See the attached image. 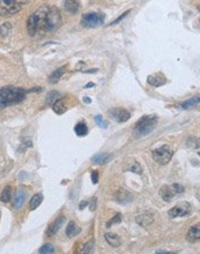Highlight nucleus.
<instances>
[{"label":"nucleus","mask_w":200,"mask_h":254,"mask_svg":"<svg viewBox=\"0 0 200 254\" xmlns=\"http://www.w3.org/2000/svg\"><path fill=\"white\" fill-rule=\"evenodd\" d=\"M172 155H174V151L167 144H164V146H162L161 148L155 149L153 151V158H154V161L156 163L161 164V165L168 164L170 162Z\"/></svg>","instance_id":"obj_6"},{"label":"nucleus","mask_w":200,"mask_h":254,"mask_svg":"<svg viewBox=\"0 0 200 254\" xmlns=\"http://www.w3.org/2000/svg\"><path fill=\"white\" fill-rule=\"evenodd\" d=\"M58 96H60V94H59L58 91H51V92H49L48 94V98H46V103L48 104H53L57 99H59Z\"/></svg>","instance_id":"obj_29"},{"label":"nucleus","mask_w":200,"mask_h":254,"mask_svg":"<svg viewBox=\"0 0 200 254\" xmlns=\"http://www.w3.org/2000/svg\"><path fill=\"white\" fill-rule=\"evenodd\" d=\"M91 180H93L94 184H97V182H98V173H97V171H93V173H91Z\"/></svg>","instance_id":"obj_34"},{"label":"nucleus","mask_w":200,"mask_h":254,"mask_svg":"<svg viewBox=\"0 0 200 254\" xmlns=\"http://www.w3.org/2000/svg\"><path fill=\"white\" fill-rule=\"evenodd\" d=\"M105 240L109 243L111 246L113 247H118L120 245V238L116 235V233H107L105 235Z\"/></svg>","instance_id":"obj_21"},{"label":"nucleus","mask_w":200,"mask_h":254,"mask_svg":"<svg viewBox=\"0 0 200 254\" xmlns=\"http://www.w3.org/2000/svg\"><path fill=\"white\" fill-rule=\"evenodd\" d=\"M183 192H184V187L182 185H179V184H172L170 186L163 185L161 189H160V196L164 201L169 202L172 200V198L175 195H177L179 193H183Z\"/></svg>","instance_id":"obj_8"},{"label":"nucleus","mask_w":200,"mask_h":254,"mask_svg":"<svg viewBox=\"0 0 200 254\" xmlns=\"http://www.w3.org/2000/svg\"><path fill=\"white\" fill-rule=\"evenodd\" d=\"M147 82L149 85H154V87H161V85L167 83V79H166L163 73H155V74L149 75L148 79H147Z\"/></svg>","instance_id":"obj_11"},{"label":"nucleus","mask_w":200,"mask_h":254,"mask_svg":"<svg viewBox=\"0 0 200 254\" xmlns=\"http://www.w3.org/2000/svg\"><path fill=\"white\" fill-rule=\"evenodd\" d=\"M64 221H65V217L64 216H60V217L57 218L54 222H52L51 224L49 225L48 230H46V235L49 236V237H52V236L56 235L59 230H60L61 225L64 224Z\"/></svg>","instance_id":"obj_13"},{"label":"nucleus","mask_w":200,"mask_h":254,"mask_svg":"<svg viewBox=\"0 0 200 254\" xmlns=\"http://www.w3.org/2000/svg\"><path fill=\"white\" fill-rule=\"evenodd\" d=\"M108 116L117 123H125L131 117V113L123 108H113L108 111Z\"/></svg>","instance_id":"obj_10"},{"label":"nucleus","mask_w":200,"mask_h":254,"mask_svg":"<svg viewBox=\"0 0 200 254\" xmlns=\"http://www.w3.org/2000/svg\"><path fill=\"white\" fill-rule=\"evenodd\" d=\"M52 109H53V111H54L57 114H63V113H65L66 110H67L66 106H65L64 99H63V98L57 99V101L52 104Z\"/></svg>","instance_id":"obj_19"},{"label":"nucleus","mask_w":200,"mask_h":254,"mask_svg":"<svg viewBox=\"0 0 200 254\" xmlns=\"http://www.w3.org/2000/svg\"><path fill=\"white\" fill-rule=\"evenodd\" d=\"M27 90L22 88L5 87L0 90V109L13 104H18L26 98Z\"/></svg>","instance_id":"obj_2"},{"label":"nucleus","mask_w":200,"mask_h":254,"mask_svg":"<svg viewBox=\"0 0 200 254\" xmlns=\"http://www.w3.org/2000/svg\"><path fill=\"white\" fill-rule=\"evenodd\" d=\"M49 8H50V6L43 5V6L39 7L38 9H36L28 18L27 29H28V33H29L30 36H35L38 31H43L46 15H48V12H49Z\"/></svg>","instance_id":"obj_1"},{"label":"nucleus","mask_w":200,"mask_h":254,"mask_svg":"<svg viewBox=\"0 0 200 254\" xmlns=\"http://www.w3.org/2000/svg\"><path fill=\"white\" fill-rule=\"evenodd\" d=\"M122 217H123V216H122V214H117V215L115 216L113 218H111V220H110V221L108 222V223H107V227H108V228H110V227H111L112 224H116V223H120V222H122Z\"/></svg>","instance_id":"obj_31"},{"label":"nucleus","mask_w":200,"mask_h":254,"mask_svg":"<svg viewBox=\"0 0 200 254\" xmlns=\"http://www.w3.org/2000/svg\"><path fill=\"white\" fill-rule=\"evenodd\" d=\"M53 252H54V247L51 244H45L39 248V254H53Z\"/></svg>","instance_id":"obj_30"},{"label":"nucleus","mask_w":200,"mask_h":254,"mask_svg":"<svg viewBox=\"0 0 200 254\" xmlns=\"http://www.w3.org/2000/svg\"><path fill=\"white\" fill-rule=\"evenodd\" d=\"M22 8V2L15 0H1L0 1V15L1 16H11L18 13Z\"/></svg>","instance_id":"obj_7"},{"label":"nucleus","mask_w":200,"mask_h":254,"mask_svg":"<svg viewBox=\"0 0 200 254\" xmlns=\"http://www.w3.org/2000/svg\"><path fill=\"white\" fill-rule=\"evenodd\" d=\"M84 103H87V104H89V103H91V101H90V98H88V97H84Z\"/></svg>","instance_id":"obj_37"},{"label":"nucleus","mask_w":200,"mask_h":254,"mask_svg":"<svg viewBox=\"0 0 200 254\" xmlns=\"http://www.w3.org/2000/svg\"><path fill=\"white\" fill-rule=\"evenodd\" d=\"M110 158H111V156H110L109 154H107V153H100V154H97V155H95V156L93 157V163L105 164L109 162Z\"/></svg>","instance_id":"obj_18"},{"label":"nucleus","mask_w":200,"mask_h":254,"mask_svg":"<svg viewBox=\"0 0 200 254\" xmlns=\"http://www.w3.org/2000/svg\"><path fill=\"white\" fill-rule=\"evenodd\" d=\"M157 124V117L155 114L150 116H143L141 119H139L136 121L133 133L136 137H145L149 134L152 130L155 128V126Z\"/></svg>","instance_id":"obj_3"},{"label":"nucleus","mask_w":200,"mask_h":254,"mask_svg":"<svg viewBox=\"0 0 200 254\" xmlns=\"http://www.w3.org/2000/svg\"><path fill=\"white\" fill-rule=\"evenodd\" d=\"M42 201H43V195H42V194H35V195L30 199L29 207H30L31 210H34V209H36L39 204L42 203Z\"/></svg>","instance_id":"obj_23"},{"label":"nucleus","mask_w":200,"mask_h":254,"mask_svg":"<svg viewBox=\"0 0 200 254\" xmlns=\"http://www.w3.org/2000/svg\"><path fill=\"white\" fill-rule=\"evenodd\" d=\"M191 204L186 201H182L178 202L175 207L170 209L168 211L169 216L171 218H176V217H183V216H187L190 215L191 213Z\"/></svg>","instance_id":"obj_9"},{"label":"nucleus","mask_w":200,"mask_h":254,"mask_svg":"<svg viewBox=\"0 0 200 254\" xmlns=\"http://www.w3.org/2000/svg\"><path fill=\"white\" fill-rule=\"evenodd\" d=\"M74 130L79 137H84L87 133H88V128H87V125L86 123H79V124L75 125L74 127Z\"/></svg>","instance_id":"obj_24"},{"label":"nucleus","mask_w":200,"mask_h":254,"mask_svg":"<svg viewBox=\"0 0 200 254\" xmlns=\"http://www.w3.org/2000/svg\"><path fill=\"white\" fill-rule=\"evenodd\" d=\"M64 6H65V9H66L68 13L74 14L75 12H77V9H79V7H80V4H79V1L67 0V1H65L64 2Z\"/></svg>","instance_id":"obj_20"},{"label":"nucleus","mask_w":200,"mask_h":254,"mask_svg":"<svg viewBox=\"0 0 200 254\" xmlns=\"http://www.w3.org/2000/svg\"><path fill=\"white\" fill-rule=\"evenodd\" d=\"M104 16L103 13H95V12H89L86 13L81 19L82 26L86 28H97V27L102 26L104 23Z\"/></svg>","instance_id":"obj_5"},{"label":"nucleus","mask_w":200,"mask_h":254,"mask_svg":"<svg viewBox=\"0 0 200 254\" xmlns=\"http://www.w3.org/2000/svg\"><path fill=\"white\" fill-rule=\"evenodd\" d=\"M87 206H88V201H81L79 207H80V209H84V207H87Z\"/></svg>","instance_id":"obj_35"},{"label":"nucleus","mask_w":200,"mask_h":254,"mask_svg":"<svg viewBox=\"0 0 200 254\" xmlns=\"http://www.w3.org/2000/svg\"><path fill=\"white\" fill-rule=\"evenodd\" d=\"M81 232V229L80 227H77V224L74 221H71L68 224H67V228H66V235L68 237H75L79 233Z\"/></svg>","instance_id":"obj_16"},{"label":"nucleus","mask_w":200,"mask_h":254,"mask_svg":"<svg viewBox=\"0 0 200 254\" xmlns=\"http://www.w3.org/2000/svg\"><path fill=\"white\" fill-rule=\"evenodd\" d=\"M129 13H130V11H126V12H125V13H124L123 15H120L119 18H117V19L115 20V21H113V22H112L111 24H117L118 22H120V21H122V20H123L124 18H125V16H126V15H127V14H129Z\"/></svg>","instance_id":"obj_33"},{"label":"nucleus","mask_w":200,"mask_h":254,"mask_svg":"<svg viewBox=\"0 0 200 254\" xmlns=\"http://www.w3.org/2000/svg\"><path fill=\"white\" fill-rule=\"evenodd\" d=\"M12 29H13L12 23H9V22H5V23H2V24L0 26V35H1L2 37H5V36H7V35H9V34H11Z\"/></svg>","instance_id":"obj_26"},{"label":"nucleus","mask_w":200,"mask_h":254,"mask_svg":"<svg viewBox=\"0 0 200 254\" xmlns=\"http://www.w3.org/2000/svg\"><path fill=\"white\" fill-rule=\"evenodd\" d=\"M156 254H175V253H172V252H163V251H160V252H157Z\"/></svg>","instance_id":"obj_38"},{"label":"nucleus","mask_w":200,"mask_h":254,"mask_svg":"<svg viewBox=\"0 0 200 254\" xmlns=\"http://www.w3.org/2000/svg\"><path fill=\"white\" fill-rule=\"evenodd\" d=\"M61 22H63V19H61L60 11L57 7L50 6L48 15H46L43 31H54V30H57L59 27L61 26Z\"/></svg>","instance_id":"obj_4"},{"label":"nucleus","mask_w":200,"mask_h":254,"mask_svg":"<svg viewBox=\"0 0 200 254\" xmlns=\"http://www.w3.org/2000/svg\"><path fill=\"white\" fill-rule=\"evenodd\" d=\"M93 249H94V240H90L87 244H84V246H82L79 254H91Z\"/></svg>","instance_id":"obj_28"},{"label":"nucleus","mask_w":200,"mask_h":254,"mask_svg":"<svg viewBox=\"0 0 200 254\" xmlns=\"http://www.w3.org/2000/svg\"><path fill=\"white\" fill-rule=\"evenodd\" d=\"M91 87H95V83H94V82H89V83H87V85H84V88H87V89H88V88H91Z\"/></svg>","instance_id":"obj_36"},{"label":"nucleus","mask_w":200,"mask_h":254,"mask_svg":"<svg viewBox=\"0 0 200 254\" xmlns=\"http://www.w3.org/2000/svg\"><path fill=\"white\" fill-rule=\"evenodd\" d=\"M65 71H66V66H61V67H59L58 69H56L53 73H51V75L49 76V82L50 83H57L59 81V79L63 76V74L65 73Z\"/></svg>","instance_id":"obj_17"},{"label":"nucleus","mask_w":200,"mask_h":254,"mask_svg":"<svg viewBox=\"0 0 200 254\" xmlns=\"http://www.w3.org/2000/svg\"><path fill=\"white\" fill-rule=\"evenodd\" d=\"M12 196V187L9 185L5 186V188L2 189L1 194H0V201L1 202H8L11 200Z\"/></svg>","instance_id":"obj_22"},{"label":"nucleus","mask_w":200,"mask_h":254,"mask_svg":"<svg viewBox=\"0 0 200 254\" xmlns=\"http://www.w3.org/2000/svg\"><path fill=\"white\" fill-rule=\"evenodd\" d=\"M136 221L140 227L146 228V227H149L154 222V216L152 213H142L141 215L136 216Z\"/></svg>","instance_id":"obj_12"},{"label":"nucleus","mask_w":200,"mask_h":254,"mask_svg":"<svg viewBox=\"0 0 200 254\" xmlns=\"http://www.w3.org/2000/svg\"><path fill=\"white\" fill-rule=\"evenodd\" d=\"M25 199H26V191L23 188H20L16 191L15 195H14L13 200V207L15 209H19L23 206V202H25Z\"/></svg>","instance_id":"obj_15"},{"label":"nucleus","mask_w":200,"mask_h":254,"mask_svg":"<svg viewBox=\"0 0 200 254\" xmlns=\"http://www.w3.org/2000/svg\"><path fill=\"white\" fill-rule=\"evenodd\" d=\"M198 103H199V97H198V96H195V97L190 98V99L185 101L184 103H182L181 108L182 109H190V108H192V106H195Z\"/></svg>","instance_id":"obj_25"},{"label":"nucleus","mask_w":200,"mask_h":254,"mask_svg":"<svg viewBox=\"0 0 200 254\" xmlns=\"http://www.w3.org/2000/svg\"><path fill=\"white\" fill-rule=\"evenodd\" d=\"M95 121H96V124L98 125L100 127H103V128H107V127H108L107 121H105L101 116H96V117H95Z\"/></svg>","instance_id":"obj_32"},{"label":"nucleus","mask_w":200,"mask_h":254,"mask_svg":"<svg viewBox=\"0 0 200 254\" xmlns=\"http://www.w3.org/2000/svg\"><path fill=\"white\" fill-rule=\"evenodd\" d=\"M186 239H187V241H190V243H198V241H199V239H200L199 223L194 224V225H192V227L190 228V230H189V232H187V235H186Z\"/></svg>","instance_id":"obj_14"},{"label":"nucleus","mask_w":200,"mask_h":254,"mask_svg":"<svg viewBox=\"0 0 200 254\" xmlns=\"http://www.w3.org/2000/svg\"><path fill=\"white\" fill-rule=\"evenodd\" d=\"M126 170L130 171V172H134L136 175H141L142 173V168L140 166V164L136 162V161H133L132 164H130L129 166L126 168Z\"/></svg>","instance_id":"obj_27"}]
</instances>
